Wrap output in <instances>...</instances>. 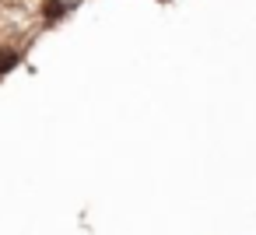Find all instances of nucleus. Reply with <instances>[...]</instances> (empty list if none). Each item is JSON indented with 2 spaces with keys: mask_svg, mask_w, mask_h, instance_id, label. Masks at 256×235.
Returning a JSON list of instances; mask_svg holds the SVG:
<instances>
[{
  "mask_svg": "<svg viewBox=\"0 0 256 235\" xmlns=\"http://www.w3.org/2000/svg\"><path fill=\"white\" fill-rule=\"evenodd\" d=\"M18 64H22V53H18V50H11V46H4V50H0V78H4V74H11Z\"/></svg>",
  "mask_w": 256,
  "mask_h": 235,
  "instance_id": "f257e3e1",
  "label": "nucleus"
},
{
  "mask_svg": "<svg viewBox=\"0 0 256 235\" xmlns=\"http://www.w3.org/2000/svg\"><path fill=\"white\" fill-rule=\"evenodd\" d=\"M64 11H67V4H64V0H46V11H42V14H46V22H56Z\"/></svg>",
  "mask_w": 256,
  "mask_h": 235,
  "instance_id": "f03ea898",
  "label": "nucleus"
}]
</instances>
